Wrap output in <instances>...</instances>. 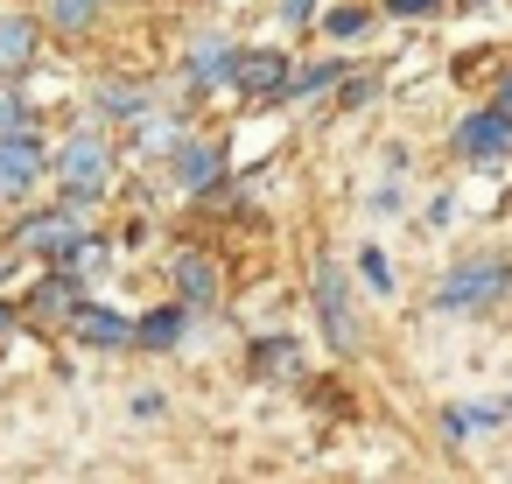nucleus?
<instances>
[{
  "mask_svg": "<svg viewBox=\"0 0 512 484\" xmlns=\"http://www.w3.org/2000/svg\"><path fill=\"white\" fill-rule=\"evenodd\" d=\"M57 183H64V197H71V204L106 197V190H113V148H106L99 134L64 141V155H57Z\"/></svg>",
  "mask_w": 512,
  "mask_h": 484,
  "instance_id": "f257e3e1",
  "label": "nucleus"
},
{
  "mask_svg": "<svg viewBox=\"0 0 512 484\" xmlns=\"http://www.w3.org/2000/svg\"><path fill=\"white\" fill-rule=\"evenodd\" d=\"M505 288H512V260H463V267L442 274L435 309H484V302H498Z\"/></svg>",
  "mask_w": 512,
  "mask_h": 484,
  "instance_id": "f03ea898",
  "label": "nucleus"
},
{
  "mask_svg": "<svg viewBox=\"0 0 512 484\" xmlns=\"http://www.w3.org/2000/svg\"><path fill=\"white\" fill-rule=\"evenodd\" d=\"M43 183V148L29 134H0V204H15Z\"/></svg>",
  "mask_w": 512,
  "mask_h": 484,
  "instance_id": "7ed1b4c3",
  "label": "nucleus"
},
{
  "mask_svg": "<svg viewBox=\"0 0 512 484\" xmlns=\"http://www.w3.org/2000/svg\"><path fill=\"white\" fill-rule=\"evenodd\" d=\"M505 148H512V113H505V106L470 113V120L456 127V155H470V162H498Z\"/></svg>",
  "mask_w": 512,
  "mask_h": 484,
  "instance_id": "20e7f679",
  "label": "nucleus"
},
{
  "mask_svg": "<svg viewBox=\"0 0 512 484\" xmlns=\"http://www.w3.org/2000/svg\"><path fill=\"white\" fill-rule=\"evenodd\" d=\"M316 316H323V330H330V344H337V351H351V344H358L351 295H344V274H337V267H316Z\"/></svg>",
  "mask_w": 512,
  "mask_h": 484,
  "instance_id": "39448f33",
  "label": "nucleus"
},
{
  "mask_svg": "<svg viewBox=\"0 0 512 484\" xmlns=\"http://www.w3.org/2000/svg\"><path fill=\"white\" fill-rule=\"evenodd\" d=\"M78 239H85V225H78L71 211H43V218L22 225V246H29V253H50V260H71Z\"/></svg>",
  "mask_w": 512,
  "mask_h": 484,
  "instance_id": "423d86ee",
  "label": "nucleus"
},
{
  "mask_svg": "<svg viewBox=\"0 0 512 484\" xmlns=\"http://www.w3.org/2000/svg\"><path fill=\"white\" fill-rule=\"evenodd\" d=\"M239 57H246V50H232L225 36H204V43L190 50V78H197V85H239Z\"/></svg>",
  "mask_w": 512,
  "mask_h": 484,
  "instance_id": "0eeeda50",
  "label": "nucleus"
},
{
  "mask_svg": "<svg viewBox=\"0 0 512 484\" xmlns=\"http://www.w3.org/2000/svg\"><path fill=\"white\" fill-rule=\"evenodd\" d=\"M239 85H246L253 99H281V92H288V57H281V50H246V57H239Z\"/></svg>",
  "mask_w": 512,
  "mask_h": 484,
  "instance_id": "6e6552de",
  "label": "nucleus"
},
{
  "mask_svg": "<svg viewBox=\"0 0 512 484\" xmlns=\"http://www.w3.org/2000/svg\"><path fill=\"white\" fill-rule=\"evenodd\" d=\"M71 330H78L85 344H99V351L134 344V323H127V316H113V309H92V302H78V309H71Z\"/></svg>",
  "mask_w": 512,
  "mask_h": 484,
  "instance_id": "1a4fd4ad",
  "label": "nucleus"
},
{
  "mask_svg": "<svg viewBox=\"0 0 512 484\" xmlns=\"http://www.w3.org/2000/svg\"><path fill=\"white\" fill-rule=\"evenodd\" d=\"M36 57V22L29 15H0V78H22Z\"/></svg>",
  "mask_w": 512,
  "mask_h": 484,
  "instance_id": "9d476101",
  "label": "nucleus"
},
{
  "mask_svg": "<svg viewBox=\"0 0 512 484\" xmlns=\"http://www.w3.org/2000/svg\"><path fill=\"white\" fill-rule=\"evenodd\" d=\"M176 288H183V302H218V267L204 253H183L176 260Z\"/></svg>",
  "mask_w": 512,
  "mask_h": 484,
  "instance_id": "9b49d317",
  "label": "nucleus"
},
{
  "mask_svg": "<svg viewBox=\"0 0 512 484\" xmlns=\"http://www.w3.org/2000/svg\"><path fill=\"white\" fill-rule=\"evenodd\" d=\"M176 176H183V190H211L218 183V148H204V141L176 148Z\"/></svg>",
  "mask_w": 512,
  "mask_h": 484,
  "instance_id": "f8f14e48",
  "label": "nucleus"
},
{
  "mask_svg": "<svg viewBox=\"0 0 512 484\" xmlns=\"http://www.w3.org/2000/svg\"><path fill=\"white\" fill-rule=\"evenodd\" d=\"M99 8H106V0H50V29H64V36H85V29L99 22Z\"/></svg>",
  "mask_w": 512,
  "mask_h": 484,
  "instance_id": "ddd939ff",
  "label": "nucleus"
},
{
  "mask_svg": "<svg viewBox=\"0 0 512 484\" xmlns=\"http://www.w3.org/2000/svg\"><path fill=\"white\" fill-rule=\"evenodd\" d=\"M176 337H183V316H176V309H155V316L134 323V344H148V351H169Z\"/></svg>",
  "mask_w": 512,
  "mask_h": 484,
  "instance_id": "4468645a",
  "label": "nucleus"
},
{
  "mask_svg": "<svg viewBox=\"0 0 512 484\" xmlns=\"http://www.w3.org/2000/svg\"><path fill=\"white\" fill-rule=\"evenodd\" d=\"M36 302H43V316H71V309H78V281H71V274H50V288H43Z\"/></svg>",
  "mask_w": 512,
  "mask_h": 484,
  "instance_id": "2eb2a0df",
  "label": "nucleus"
},
{
  "mask_svg": "<svg viewBox=\"0 0 512 484\" xmlns=\"http://www.w3.org/2000/svg\"><path fill=\"white\" fill-rule=\"evenodd\" d=\"M99 113H113V120H141V113H148V99H141V92H127V85H113V92L99 99Z\"/></svg>",
  "mask_w": 512,
  "mask_h": 484,
  "instance_id": "dca6fc26",
  "label": "nucleus"
},
{
  "mask_svg": "<svg viewBox=\"0 0 512 484\" xmlns=\"http://www.w3.org/2000/svg\"><path fill=\"white\" fill-rule=\"evenodd\" d=\"M260 372H295V351H288V337H267V344H260Z\"/></svg>",
  "mask_w": 512,
  "mask_h": 484,
  "instance_id": "f3484780",
  "label": "nucleus"
},
{
  "mask_svg": "<svg viewBox=\"0 0 512 484\" xmlns=\"http://www.w3.org/2000/svg\"><path fill=\"white\" fill-rule=\"evenodd\" d=\"M365 29H372L365 8H337V15H330V36H365Z\"/></svg>",
  "mask_w": 512,
  "mask_h": 484,
  "instance_id": "a211bd4d",
  "label": "nucleus"
},
{
  "mask_svg": "<svg viewBox=\"0 0 512 484\" xmlns=\"http://www.w3.org/2000/svg\"><path fill=\"white\" fill-rule=\"evenodd\" d=\"M358 267H365V281H372V288H393V267H386V253H379V246H365V260H358Z\"/></svg>",
  "mask_w": 512,
  "mask_h": 484,
  "instance_id": "6ab92c4d",
  "label": "nucleus"
},
{
  "mask_svg": "<svg viewBox=\"0 0 512 484\" xmlns=\"http://www.w3.org/2000/svg\"><path fill=\"white\" fill-rule=\"evenodd\" d=\"M442 0H386V15H435Z\"/></svg>",
  "mask_w": 512,
  "mask_h": 484,
  "instance_id": "aec40b11",
  "label": "nucleus"
},
{
  "mask_svg": "<svg viewBox=\"0 0 512 484\" xmlns=\"http://www.w3.org/2000/svg\"><path fill=\"white\" fill-rule=\"evenodd\" d=\"M22 127V106H15V92H0V134H15Z\"/></svg>",
  "mask_w": 512,
  "mask_h": 484,
  "instance_id": "412c9836",
  "label": "nucleus"
},
{
  "mask_svg": "<svg viewBox=\"0 0 512 484\" xmlns=\"http://www.w3.org/2000/svg\"><path fill=\"white\" fill-rule=\"evenodd\" d=\"M309 15H316V0H281V22H295V29H302Z\"/></svg>",
  "mask_w": 512,
  "mask_h": 484,
  "instance_id": "4be33fe9",
  "label": "nucleus"
},
{
  "mask_svg": "<svg viewBox=\"0 0 512 484\" xmlns=\"http://www.w3.org/2000/svg\"><path fill=\"white\" fill-rule=\"evenodd\" d=\"M8 330H15V309H0V337H8Z\"/></svg>",
  "mask_w": 512,
  "mask_h": 484,
  "instance_id": "5701e85b",
  "label": "nucleus"
},
{
  "mask_svg": "<svg viewBox=\"0 0 512 484\" xmlns=\"http://www.w3.org/2000/svg\"><path fill=\"white\" fill-rule=\"evenodd\" d=\"M498 106H505V113H512V78H505V92H498Z\"/></svg>",
  "mask_w": 512,
  "mask_h": 484,
  "instance_id": "b1692460",
  "label": "nucleus"
},
{
  "mask_svg": "<svg viewBox=\"0 0 512 484\" xmlns=\"http://www.w3.org/2000/svg\"><path fill=\"white\" fill-rule=\"evenodd\" d=\"M470 8H477V0H470Z\"/></svg>",
  "mask_w": 512,
  "mask_h": 484,
  "instance_id": "393cba45",
  "label": "nucleus"
}]
</instances>
